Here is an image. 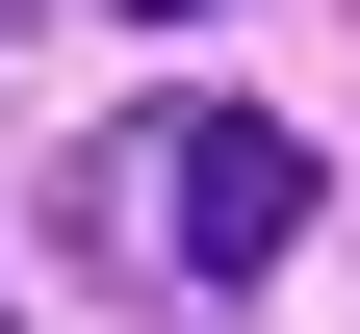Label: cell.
I'll list each match as a JSON object with an SVG mask.
<instances>
[{
  "label": "cell",
  "mask_w": 360,
  "mask_h": 334,
  "mask_svg": "<svg viewBox=\"0 0 360 334\" xmlns=\"http://www.w3.org/2000/svg\"><path fill=\"white\" fill-rule=\"evenodd\" d=\"M155 231H180V283H283L309 257V129L283 103H180L155 129Z\"/></svg>",
  "instance_id": "1"
},
{
  "label": "cell",
  "mask_w": 360,
  "mask_h": 334,
  "mask_svg": "<svg viewBox=\"0 0 360 334\" xmlns=\"http://www.w3.org/2000/svg\"><path fill=\"white\" fill-rule=\"evenodd\" d=\"M129 26H206V0H129Z\"/></svg>",
  "instance_id": "2"
}]
</instances>
